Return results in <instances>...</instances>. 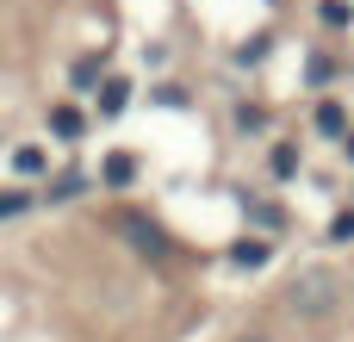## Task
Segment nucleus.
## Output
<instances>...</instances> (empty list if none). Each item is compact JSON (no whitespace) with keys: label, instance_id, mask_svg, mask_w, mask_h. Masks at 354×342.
<instances>
[{"label":"nucleus","instance_id":"1","mask_svg":"<svg viewBox=\"0 0 354 342\" xmlns=\"http://www.w3.org/2000/svg\"><path fill=\"white\" fill-rule=\"evenodd\" d=\"M280 305H286L299 324H317V330H330V324L342 318V305H348V287H342V274H336V268L311 262V268H299V274L286 280Z\"/></svg>","mask_w":354,"mask_h":342},{"label":"nucleus","instance_id":"2","mask_svg":"<svg viewBox=\"0 0 354 342\" xmlns=\"http://www.w3.org/2000/svg\"><path fill=\"white\" fill-rule=\"evenodd\" d=\"M118 224H124V237H131L149 262H168V237L156 231V218H137V212H131V218H118Z\"/></svg>","mask_w":354,"mask_h":342},{"label":"nucleus","instance_id":"3","mask_svg":"<svg viewBox=\"0 0 354 342\" xmlns=\"http://www.w3.org/2000/svg\"><path fill=\"white\" fill-rule=\"evenodd\" d=\"M50 137H56V143H81V137H87V112L68 106V100L50 106Z\"/></svg>","mask_w":354,"mask_h":342},{"label":"nucleus","instance_id":"4","mask_svg":"<svg viewBox=\"0 0 354 342\" xmlns=\"http://www.w3.org/2000/svg\"><path fill=\"white\" fill-rule=\"evenodd\" d=\"M230 262L236 268H268L274 262V237H236L230 243Z\"/></svg>","mask_w":354,"mask_h":342},{"label":"nucleus","instance_id":"5","mask_svg":"<svg viewBox=\"0 0 354 342\" xmlns=\"http://www.w3.org/2000/svg\"><path fill=\"white\" fill-rule=\"evenodd\" d=\"M124 106H131V81L124 75H106L100 81V118H118Z\"/></svg>","mask_w":354,"mask_h":342},{"label":"nucleus","instance_id":"6","mask_svg":"<svg viewBox=\"0 0 354 342\" xmlns=\"http://www.w3.org/2000/svg\"><path fill=\"white\" fill-rule=\"evenodd\" d=\"M12 174H25V181L50 174V150H44V143H19V150H12Z\"/></svg>","mask_w":354,"mask_h":342},{"label":"nucleus","instance_id":"7","mask_svg":"<svg viewBox=\"0 0 354 342\" xmlns=\"http://www.w3.org/2000/svg\"><path fill=\"white\" fill-rule=\"evenodd\" d=\"M100 181H106V187H131V181H137V156H131V150H112V156L100 162Z\"/></svg>","mask_w":354,"mask_h":342},{"label":"nucleus","instance_id":"8","mask_svg":"<svg viewBox=\"0 0 354 342\" xmlns=\"http://www.w3.org/2000/svg\"><path fill=\"white\" fill-rule=\"evenodd\" d=\"M311 125H317V131H324V137H348V106H342V100H324V106H317V118H311Z\"/></svg>","mask_w":354,"mask_h":342},{"label":"nucleus","instance_id":"9","mask_svg":"<svg viewBox=\"0 0 354 342\" xmlns=\"http://www.w3.org/2000/svg\"><path fill=\"white\" fill-rule=\"evenodd\" d=\"M249 218H255L268 237H280V231H286V212H280L274 199H249Z\"/></svg>","mask_w":354,"mask_h":342},{"label":"nucleus","instance_id":"10","mask_svg":"<svg viewBox=\"0 0 354 342\" xmlns=\"http://www.w3.org/2000/svg\"><path fill=\"white\" fill-rule=\"evenodd\" d=\"M317 19H324L330 31H348V25H354V0H324V6H317Z\"/></svg>","mask_w":354,"mask_h":342},{"label":"nucleus","instance_id":"11","mask_svg":"<svg viewBox=\"0 0 354 342\" xmlns=\"http://www.w3.org/2000/svg\"><path fill=\"white\" fill-rule=\"evenodd\" d=\"M87 181H93V174H87V168H62V181H56V187H50V199H75V193H81V187H87Z\"/></svg>","mask_w":354,"mask_h":342},{"label":"nucleus","instance_id":"12","mask_svg":"<svg viewBox=\"0 0 354 342\" xmlns=\"http://www.w3.org/2000/svg\"><path fill=\"white\" fill-rule=\"evenodd\" d=\"M299 174V143H280L274 150V181H292Z\"/></svg>","mask_w":354,"mask_h":342},{"label":"nucleus","instance_id":"13","mask_svg":"<svg viewBox=\"0 0 354 342\" xmlns=\"http://www.w3.org/2000/svg\"><path fill=\"white\" fill-rule=\"evenodd\" d=\"M354 237V206H342L336 218H330V243H348Z\"/></svg>","mask_w":354,"mask_h":342},{"label":"nucleus","instance_id":"14","mask_svg":"<svg viewBox=\"0 0 354 342\" xmlns=\"http://www.w3.org/2000/svg\"><path fill=\"white\" fill-rule=\"evenodd\" d=\"M75 87H100V62H93V56L75 62Z\"/></svg>","mask_w":354,"mask_h":342},{"label":"nucleus","instance_id":"15","mask_svg":"<svg viewBox=\"0 0 354 342\" xmlns=\"http://www.w3.org/2000/svg\"><path fill=\"white\" fill-rule=\"evenodd\" d=\"M31 206V193H0V218H19Z\"/></svg>","mask_w":354,"mask_h":342},{"label":"nucleus","instance_id":"16","mask_svg":"<svg viewBox=\"0 0 354 342\" xmlns=\"http://www.w3.org/2000/svg\"><path fill=\"white\" fill-rule=\"evenodd\" d=\"M311 81H317V87L336 81V62H330V56H311Z\"/></svg>","mask_w":354,"mask_h":342},{"label":"nucleus","instance_id":"17","mask_svg":"<svg viewBox=\"0 0 354 342\" xmlns=\"http://www.w3.org/2000/svg\"><path fill=\"white\" fill-rule=\"evenodd\" d=\"M236 342H280V336H268V330H249V336H236Z\"/></svg>","mask_w":354,"mask_h":342},{"label":"nucleus","instance_id":"18","mask_svg":"<svg viewBox=\"0 0 354 342\" xmlns=\"http://www.w3.org/2000/svg\"><path fill=\"white\" fill-rule=\"evenodd\" d=\"M342 150H348V162H354V131H348V137H342Z\"/></svg>","mask_w":354,"mask_h":342}]
</instances>
